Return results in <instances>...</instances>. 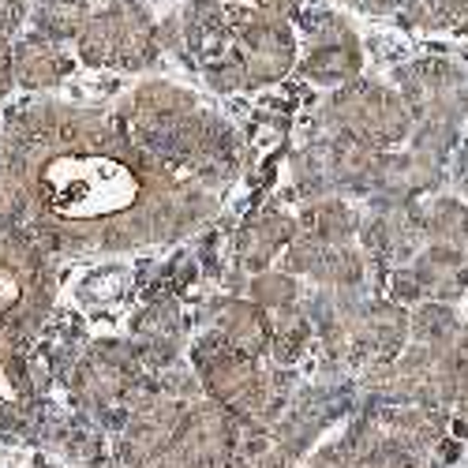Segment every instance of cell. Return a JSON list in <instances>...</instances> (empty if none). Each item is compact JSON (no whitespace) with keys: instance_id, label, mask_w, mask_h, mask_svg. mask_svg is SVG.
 I'll list each match as a JSON object with an SVG mask.
<instances>
[{"instance_id":"cell-1","label":"cell","mask_w":468,"mask_h":468,"mask_svg":"<svg viewBox=\"0 0 468 468\" xmlns=\"http://www.w3.org/2000/svg\"><path fill=\"white\" fill-rule=\"evenodd\" d=\"M0 210L49 251L176 240L218 210V187L80 105H27L0 135Z\"/></svg>"},{"instance_id":"cell-2","label":"cell","mask_w":468,"mask_h":468,"mask_svg":"<svg viewBox=\"0 0 468 468\" xmlns=\"http://www.w3.org/2000/svg\"><path fill=\"white\" fill-rule=\"evenodd\" d=\"M191 371L199 375L203 394L229 409L248 427H274L289 412V386L278 371H266L259 356L221 341L214 330L191 348Z\"/></svg>"},{"instance_id":"cell-3","label":"cell","mask_w":468,"mask_h":468,"mask_svg":"<svg viewBox=\"0 0 468 468\" xmlns=\"http://www.w3.org/2000/svg\"><path fill=\"white\" fill-rule=\"evenodd\" d=\"M401 98L412 112V146L442 162L468 121V80L446 60H420L401 71Z\"/></svg>"},{"instance_id":"cell-4","label":"cell","mask_w":468,"mask_h":468,"mask_svg":"<svg viewBox=\"0 0 468 468\" xmlns=\"http://www.w3.org/2000/svg\"><path fill=\"white\" fill-rule=\"evenodd\" d=\"M323 121L330 132H341L375 150H394L398 143L412 139V112L401 90L371 80L337 87L323 105Z\"/></svg>"},{"instance_id":"cell-5","label":"cell","mask_w":468,"mask_h":468,"mask_svg":"<svg viewBox=\"0 0 468 468\" xmlns=\"http://www.w3.org/2000/svg\"><path fill=\"white\" fill-rule=\"evenodd\" d=\"M83 64L112 71H143L158 60V27L135 0H112L109 8L90 12L87 27L75 37Z\"/></svg>"},{"instance_id":"cell-6","label":"cell","mask_w":468,"mask_h":468,"mask_svg":"<svg viewBox=\"0 0 468 468\" xmlns=\"http://www.w3.org/2000/svg\"><path fill=\"white\" fill-rule=\"evenodd\" d=\"M225 57L237 64L244 87H270L296 68V34L285 16L251 8L232 19V42Z\"/></svg>"},{"instance_id":"cell-7","label":"cell","mask_w":468,"mask_h":468,"mask_svg":"<svg viewBox=\"0 0 468 468\" xmlns=\"http://www.w3.org/2000/svg\"><path fill=\"white\" fill-rule=\"evenodd\" d=\"M371 386L386 401H409L450 412L457 401L453 348H427L412 341V348H405L394 364L371 371Z\"/></svg>"},{"instance_id":"cell-8","label":"cell","mask_w":468,"mask_h":468,"mask_svg":"<svg viewBox=\"0 0 468 468\" xmlns=\"http://www.w3.org/2000/svg\"><path fill=\"white\" fill-rule=\"evenodd\" d=\"M146 386L139 353L132 345H94L90 353L80 360L71 375V389L87 409H132L135 394Z\"/></svg>"},{"instance_id":"cell-9","label":"cell","mask_w":468,"mask_h":468,"mask_svg":"<svg viewBox=\"0 0 468 468\" xmlns=\"http://www.w3.org/2000/svg\"><path fill=\"white\" fill-rule=\"evenodd\" d=\"M244 420H237L229 409H221L210 398L191 401L180 427H176V450L187 461V468H229L244 439Z\"/></svg>"},{"instance_id":"cell-10","label":"cell","mask_w":468,"mask_h":468,"mask_svg":"<svg viewBox=\"0 0 468 468\" xmlns=\"http://www.w3.org/2000/svg\"><path fill=\"white\" fill-rule=\"evenodd\" d=\"M427 240L423 232V207L405 199H378L367 218H360V248L367 259L382 266H405L420 255Z\"/></svg>"},{"instance_id":"cell-11","label":"cell","mask_w":468,"mask_h":468,"mask_svg":"<svg viewBox=\"0 0 468 468\" xmlns=\"http://www.w3.org/2000/svg\"><path fill=\"white\" fill-rule=\"evenodd\" d=\"M285 270L334 292H353L367 282V251L356 244H326L296 229L285 248Z\"/></svg>"},{"instance_id":"cell-12","label":"cell","mask_w":468,"mask_h":468,"mask_svg":"<svg viewBox=\"0 0 468 468\" xmlns=\"http://www.w3.org/2000/svg\"><path fill=\"white\" fill-rule=\"evenodd\" d=\"M405 341H409V311L401 303H394L389 296L356 303L353 360L348 364H364L367 371H378L405 353Z\"/></svg>"},{"instance_id":"cell-13","label":"cell","mask_w":468,"mask_h":468,"mask_svg":"<svg viewBox=\"0 0 468 468\" xmlns=\"http://www.w3.org/2000/svg\"><path fill=\"white\" fill-rule=\"evenodd\" d=\"M360 68H364V53L353 27L341 23L337 16H323L311 27V46L300 60L303 80L319 87H345L360 80Z\"/></svg>"},{"instance_id":"cell-14","label":"cell","mask_w":468,"mask_h":468,"mask_svg":"<svg viewBox=\"0 0 468 468\" xmlns=\"http://www.w3.org/2000/svg\"><path fill=\"white\" fill-rule=\"evenodd\" d=\"M210 330L229 341L232 348H240L248 356H266L270 345H274V319L270 311L259 307L251 296L240 300V296H225L214 303V319H210Z\"/></svg>"},{"instance_id":"cell-15","label":"cell","mask_w":468,"mask_h":468,"mask_svg":"<svg viewBox=\"0 0 468 468\" xmlns=\"http://www.w3.org/2000/svg\"><path fill=\"white\" fill-rule=\"evenodd\" d=\"M296 229H300L296 218L278 210V207L255 210L237 232V262L244 270H251V274H262L278 255H285V248L296 237Z\"/></svg>"},{"instance_id":"cell-16","label":"cell","mask_w":468,"mask_h":468,"mask_svg":"<svg viewBox=\"0 0 468 468\" xmlns=\"http://www.w3.org/2000/svg\"><path fill=\"white\" fill-rule=\"evenodd\" d=\"M412 278L423 289V300H464L468 296V251L461 244H439L431 240L427 248H420V255L412 259Z\"/></svg>"},{"instance_id":"cell-17","label":"cell","mask_w":468,"mask_h":468,"mask_svg":"<svg viewBox=\"0 0 468 468\" xmlns=\"http://www.w3.org/2000/svg\"><path fill=\"white\" fill-rule=\"evenodd\" d=\"M439 180V158H431V154L423 150H409V154H382L378 162V176H375V195L378 199H420V195H427L435 187Z\"/></svg>"},{"instance_id":"cell-18","label":"cell","mask_w":468,"mask_h":468,"mask_svg":"<svg viewBox=\"0 0 468 468\" xmlns=\"http://www.w3.org/2000/svg\"><path fill=\"white\" fill-rule=\"evenodd\" d=\"M71 75V57L46 34H34L16 46V80L27 90H49L60 87Z\"/></svg>"},{"instance_id":"cell-19","label":"cell","mask_w":468,"mask_h":468,"mask_svg":"<svg viewBox=\"0 0 468 468\" xmlns=\"http://www.w3.org/2000/svg\"><path fill=\"white\" fill-rule=\"evenodd\" d=\"M300 232L326 244H356L360 240V214L345 203V195H319L307 199L303 210L296 214Z\"/></svg>"},{"instance_id":"cell-20","label":"cell","mask_w":468,"mask_h":468,"mask_svg":"<svg viewBox=\"0 0 468 468\" xmlns=\"http://www.w3.org/2000/svg\"><path fill=\"white\" fill-rule=\"evenodd\" d=\"M464 334L461 319L453 303H442V300H423L409 311V337L416 345H427V348H453L457 337Z\"/></svg>"},{"instance_id":"cell-21","label":"cell","mask_w":468,"mask_h":468,"mask_svg":"<svg viewBox=\"0 0 468 468\" xmlns=\"http://www.w3.org/2000/svg\"><path fill=\"white\" fill-rule=\"evenodd\" d=\"M315 341V319L307 311L292 307V311H278L274 319V345H270V356L282 367H292L296 360H303V353Z\"/></svg>"},{"instance_id":"cell-22","label":"cell","mask_w":468,"mask_h":468,"mask_svg":"<svg viewBox=\"0 0 468 468\" xmlns=\"http://www.w3.org/2000/svg\"><path fill=\"white\" fill-rule=\"evenodd\" d=\"M229 468H296V457L278 442L270 427H244V439Z\"/></svg>"},{"instance_id":"cell-23","label":"cell","mask_w":468,"mask_h":468,"mask_svg":"<svg viewBox=\"0 0 468 468\" xmlns=\"http://www.w3.org/2000/svg\"><path fill=\"white\" fill-rule=\"evenodd\" d=\"M423 232L427 240L439 244H464L468 240V207L461 199H435L431 207H423Z\"/></svg>"},{"instance_id":"cell-24","label":"cell","mask_w":468,"mask_h":468,"mask_svg":"<svg viewBox=\"0 0 468 468\" xmlns=\"http://www.w3.org/2000/svg\"><path fill=\"white\" fill-rule=\"evenodd\" d=\"M248 289H251V300L259 307H266L270 315L300 307V278L289 274V270H262V274L251 278Z\"/></svg>"},{"instance_id":"cell-25","label":"cell","mask_w":468,"mask_h":468,"mask_svg":"<svg viewBox=\"0 0 468 468\" xmlns=\"http://www.w3.org/2000/svg\"><path fill=\"white\" fill-rule=\"evenodd\" d=\"M401 5L416 27H450L468 16V0H401Z\"/></svg>"},{"instance_id":"cell-26","label":"cell","mask_w":468,"mask_h":468,"mask_svg":"<svg viewBox=\"0 0 468 468\" xmlns=\"http://www.w3.org/2000/svg\"><path fill=\"white\" fill-rule=\"evenodd\" d=\"M311 468H375L367 461V453L353 442V439H337V442H326L315 457H311Z\"/></svg>"},{"instance_id":"cell-27","label":"cell","mask_w":468,"mask_h":468,"mask_svg":"<svg viewBox=\"0 0 468 468\" xmlns=\"http://www.w3.org/2000/svg\"><path fill=\"white\" fill-rule=\"evenodd\" d=\"M16 83V49L8 46V34H0V98H8Z\"/></svg>"},{"instance_id":"cell-28","label":"cell","mask_w":468,"mask_h":468,"mask_svg":"<svg viewBox=\"0 0 468 468\" xmlns=\"http://www.w3.org/2000/svg\"><path fill=\"white\" fill-rule=\"evenodd\" d=\"M300 5H303V0H255V8L274 12V16H289V12H296Z\"/></svg>"},{"instance_id":"cell-29","label":"cell","mask_w":468,"mask_h":468,"mask_svg":"<svg viewBox=\"0 0 468 468\" xmlns=\"http://www.w3.org/2000/svg\"><path fill=\"white\" fill-rule=\"evenodd\" d=\"M453 409L468 423V371H457V401H453Z\"/></svg>"},{"instance_id":"cell-30","label":"cell","mask_w":468,"mask_h":468,"mask_svg":"<svg viewBox=\"0 0 468 468\" xmlns=\"http://www.w3.org/2000/svg\"><path fill=\"white\" fill-rule=\"evenodd\" d=\"M453 364H457V371H468V330L453 345Z\"/></svg>"},{"instance_id":"cell-31","label":"cell","mask_w":468,"mask_h":468,"mask_svg":"<svg viewBox=\"0 0 468 468\" xmlns=\"http://www.w3.org/2000/svg\"><path fill=\"white\" fill-rule=\"evenodd\" d=\"M341 5H360V0H341Z\"/></svg>"}]
</instances>
